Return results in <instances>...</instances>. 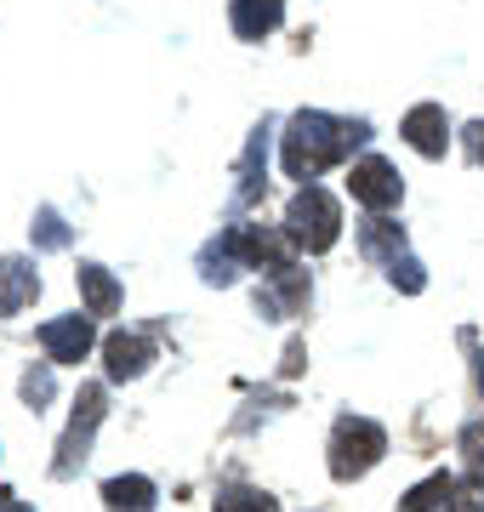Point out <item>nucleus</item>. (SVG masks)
Wrapping results in <instances>:
<instances>
[{"label": "nucleus", "instance_id": "nucleus-2", "mask_svg": "<svg viewBox=\"0 0 484 512\" xmlns=\"http://www.w3.org/2000/svg\"><path fill=\"white\" fill-rule=\"evenodd\" d=\"M285 234H291V245H302V251H331L336 234H342V205H336L319 183H302L291 211H285Z\"/></svg>", "mask_w": 484, "mask_h": 512}, {"label": "nucleus", "instance_id": "nucleus-19", "mask_svg": "<svg viewBox=\"0 0 484 512\" xmlns=\"http://www.w3.org/2000/svg\"><path fill=\"white\" fill-rule=\"evenodd\" d=\"M35 245L40 251H63V245H69V222L57 217V211H40L35 217Z\"/></svg>", "mask_w": 484, "mask_h": 512}, {"label": "nucleus", "instance_id": "nucleus-10", "mask_svg": "<svg viewBox=\"0 0 484 512\" xmlns=\"http://www.w3.org/2000/svg\"><path fill=\"white\" fill-rule=\"evenodd\" d=\"M302 308H308V279L297 268H285V274H274L262 285V313L268 319H285V313H302Z\"/></svg>", "mask_w": 484, "mask_h": 512}, {"label": "nucleus", "instance_id": "nucleus-8", "mask_svg": "<svg viewBox=\"0 0 484 512\" xmlns=\"http://www.w3.org/2000/svg\"><path fill=\"white\" fill-rule=\"evenodd\" d=\"M405 143L416 148V154H428V160H439L445 154V143H450V120H445V109L439 103H416V109L405 114Z\"/></svg>", "mask_w": 484, "mask_h": 512}, {"label": "nucleus", "instance_id": "nucleus-21", "mask_svg": "<svg viewBox=\"0 0 484 512\" xmlns=\"http://www.w3.org/2000/svg\"><path fill=\"white\" fill-rule=\"evenodd\" d=\"M23 399L35 404V410L52 399V370H29V376H23Z\"/></svg>", "mask_w": 484, "mask_h": 512}, {"label": "nucleus", "instance_id": "nucleus-5", "mask_svg": "<svg viewBox=\"0 0 484 512\" xmlns=\"http://www.w3.org/2000/svg\"><path fill=\"white\" fill-rule=\"evenodd\" d=\"M154 359V336L149 330H114L109 342H103V370H109V382H131V376H143Z\"/></svg>", "mask_w": 484, "mask_h": 512}, {"label": "nucleus", "instance_id": "nucleus-22", "mask_svg": "<svg viewBox=\"0 0 484 512\" xmlns=\"http://www.w3.org/2000/svg\"><path fill=\"white\" fill-rule=\"evenodd\" d=\"M462 137H467V154H473V160L484 165V120H473V126L462 131Z\"/></svg>", "mask_w": 484, "mask_h": 512}, {"label": "nucleus", "instance_id": "nucleus-12", "mask_svg": "<svg viewBox=\"0 0 484 512\" xmlns=\"http://www.w3.org/2000/svg\"><path fill=\"white\" fill-rule=\"evenodd\" d=\"M285 0H234V35L240 40H262L268 29H280Z\"/></svg>", "mask_w": 484, "mask_h": 512}, {"label": "nucleus", "instance_id": "nucleus-6", "mask_svg": "<svg viewBox=\"0 0 484 512\" xmlns=\"http://www.w3.org/2000/svg\"><path fill=\"white\" fill-rule=\"evenodd\" d=\"M348 188H354L359 205H371V211H388V205H399V194H405V183H399V171H393L388 160H359L354 171H348Z\"/></svg>", "mask_w": 484, "mask_h": 512}, {"label": "nucleus", "instance_id": "nucleus-18", "mask_svg": "<svg viewBox=\"0 0 484 512\" xmlns=\"http://www.w3.org/2000/svg\"><path fill=\"white\" fill-rule=\"evenodd\" d=\"M217 512H280V501L262 495V490H240V484H234V490L217 495Z\"/></svg>", "mask_w": 484, "mask_h": 512}, {"label": "nucleus", "instance_id": "nucleus-20", "mask_svg": "<svg viewBox=\"0 0 484 512\" xmlns=\"http://www.w3.org/2000/svg\"><path fill=\"white\" fill-rule=\"evenodd\" d=\"M388 274H393V285H399V291H422V285H428V279H422V268H416V262H410V256H399V262H388Z\"/></svg>", "mask_w": 484, "mask_h": 512}, {"label": "nucleus", "instance_id": "nucleus-17", "mask_svg": "<svg viewBox=\"0 0 484 512\" xmlns=\"http://www.w3.org/2000/svg\"><path fill=\"white\" fill-rule=\"evenodd\" d=\"M262 160H268V131H257L251 137V148H245V165H240V200H257V188H262Z\"/></svg>", "mask_w": 484, "mask_h": 512}, {"label": "nucleus", "instance_id": "nucleus-23", "mask_svg": "<svg viewBox=\"0 0 484 512\" xmlns=\"http://www.w3.org/2000/svg\"><path fill=\"white\" fill-rule=\"evenodd\" d=\"M0 512H29V507H23L18 495H0Z\"/></svg>", "mask_w": 484, "mask_h": 512}, {"label": "nucleus", "instance_id": "nucleus-4", "mask_svg": "<svg viewBox=\"0 0 484 512\" xmlns=\"http://www.w3.org/2000/svg\"><path fill=\"white\" fill-rule=\"evenodd\" d=\"M109 416V399H103V387H80L75 399V416H69V433H63V444H57V461L52 473L69 478L80 467V461L92 456V439H97V421Z\"/></svg>", "mask_w": 484, "mask_h": 512}, {"label": "nucleus", "instance_id": "nucleus-11", "mask_svg": "<svg viewBox=\"0 0 484 512\" xmlns=\"http://www.w3.org/2000/svg\"><path fill=\"white\" fill-rule=\"evenodd\" d=\"M103 501H109V512H154V484L143 473H126V478H109L103 484Z\"/></svg>", "mask_w": 484, "mask_h": 512}, {"label": "nucleus", "instance_id": "nucleus-15", "mask_svg": "<svg viewBox=\"0 0 484 512\" xmlns=\"http://www.w3.org/2000/svg\"><path fill=\"white\" fill-rule=\"evenodd\" d=\"M359 251L371 256V262H399V251H405V228L399 222H365L359 228Z\"/></svg>", "mask_w": 484, "mask_h": 512}, {"label": "nucleus", "instance_id": "nucleus-13", "mask_svg": "<svg viewBox=\"0 0 484 512\" xmlns=\"http://www.w3.org/2000/svg\"><path fill=\"white\" fill-rule=\"evenodd\" d=\"M456 490H462V478L433 473L428 484H416V490L399 501V512H450V507H456Z\"/></svg>", "mask_w": 484, "mask_h": 512}, {"label": "nucleus", "instance_id": "nucleus-3", "mask_svg": "<svg viewBox=\"0 0 484 512\" xmlns=\"http://www.w3.org/2000/svg\"><path fill=\"white\" fill-rule=\"evenodd\" d=\"M382 450H388V433L376 427V421L365 416H342L331 433V473L342 478V484H354V478H365L382 461Z\"/></svg>", "mask_w": 484, "mask_h": 512}, {"label": "nucleus", "instance_id": "nucleus-9", "mask_svg": "<svg viewBox=\"0 0 484 512\" xmlns=\"http://www.w3.org/2000/svg\"><path fill=\"white\" fill-rule=\"evenodd\" d=\"M35 291H40V274L23 262V256H6V262H0V319L23 313L29 302H35Z\"/></svg>", "mask_w": 484, "mask_h": 512}, {"label": "nucleus", "instance_id": "nucleus-24", "mask_svg": "<svg viewBox=\"0 0 484 512\" xmlns=\"http://www.w3.org/2000/svg\"><path fill=\"white\" fill-rule=\"evenodd\" d=\"M473 382H479V393H484V348H479V365H473Z\"/></svg>", "mask_w": 484, "mask_h": 512}, {"label": "nucleus", "instance_id": "nucleus-7", "mask_svg": "<svg viewBox=\"0 0 484 512\" xmlns=\"http://www.w3.org/2000/svg\"><path fill=\"white\" fill-rule=\"evenodd\" d=\"M40 348H46L52 365H80V359L92 353V325H86L80 313H69V319H46V325H40Z\"/></svg>", "mask_w": 484, "mask_h": 512}, {"label": "nucleus", "instance_id": "nucleus-14", "mask_svg": "<svg viewBox=\"0 0 484 512\" xmlns=\"http://www.w3.org/2000/svg\"><path fill=\"white\" fill-rule=\"evenodd\" d=\"M80 296H86V313H114L120 308V285H114L109 268H97V262H80Z\"/></svg>", "mask_w": 484, "mask_h": 512}, {"label": "nucleus", "instance_id": "nucleus-1", "mask_svg": "<svg viewBox=\"0 0 484 512\" xmlns=\"http://www.w3.org/2000/svg\"><path fill=\"white\" fill-rule=\"evenodd\" d=\"M365 137H371L365 120H336V114L302 109L297 120H291V131H285L280 165H285V177H302V183H308V177H319L325 165L348 160Z\"/></svg>", "mask_w": 484, "mask_h": 512}, {"label": "nucleus", "instance_id": "nucleus-16", "mask_svg": "<svg viewBox=\"0 0 484 512\" xmlns=\"http://www.w3.org/2000/svg\"><path fill=\"white\" fill-rule=\"evenodd\" d=\"M456 450H462V484L484 490V416H479V421H467V427H462Z\"/></svg>", "mask_w": 484, "mask_h": 512}]
</instances>
